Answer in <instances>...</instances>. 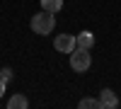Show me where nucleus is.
<instances>
[{"label":"nucleus","instance_id":"f257e3e1","mask_svg":"<svg viewBox=\"0 0 121 109\" xmlns=\"http://www.w3.org/2000/svg\"><path fill=\"white\" fill-rule=\"evenodd\" d=\"M32 32L34 34H41V36H46V34H51L53 32V27H56V17H53V12H46V10H41L39 15H34L32 17Z\"/></svg>","mask_w":121,"mask_h":109},{"label":"nucleus","instance_id":"f03ea898","mask_svg":"<svg viewBox=\"0 0 121 109\" xmlns=\"http://www.w3.org/2000/svg\"><path fill=\"white\" fill-rule=\"evenodd\" d=\"M90 65H92L90 48H80V46H75V48H73V53H70V68H73L75 73H85Z\"/></svg>","mask_w":121,"mask_h":109},{"label":"nucleus","instance_id":"7ed1b4c3","mask_svg":"<svg viewBox=\"0 0 121 109\" xmlns=\"http://www.w3.org/2000/svg\"><path fill=\"white\" fill-rule=\"evenodd\" d=\"M53 46H56L58 53H73V48L78 46V41H75L73 34H58L56 41H53Z\"/></svg>","mask_w":121,"mask_h":109},{"label":"nucleus","instance_id":"20e7f679","mask_svg":"<svg viewBox=\"0 0 121 109\" xmlns=\"http://www.w3.org/2000/svg\"><path fill=\"white\" fill-rule=\"evenodd\" d=\"M99 102H102V109H116L119 107V97H116L114 90L104 87V90L99 92Z\"/></svg>","mask_w":121,"mask_h":109},{"label":"nucleus","instance_id":"39448f33","mask_svg":"<svg viewBox=\"0 0 121 109\" xmlns=\"http://www.w3.org/2000/svg\"><path fill=\"white\" fill-rule=\"evenodd\" d=\"M75 41H78L80 48H92V46H95V34H92V32H80V34L75 36Z\"/></svg>","mask_w":121,"mask_h":109},{"label":"nucleus","instance_id":"423d86ee","mask_svg":"<svg viewBox=\"0 0 121 109\" xmlns=\"http://www.w3.org/2000/svg\"><path fill=\"white\" fill-rule=\"evenodd\" d=\"M29 107V100L24 95H12L7 100V109H27Z\"/></svg>","mask_w":121,"mask_h":109},{"label":"nucleus","instance_id":"0eeeda50","mask_svg":"<svg viewBox=\"0 0 121 109\" xmlns=\"http://www.w3.org/2000/svg\"><path fill=\"white\" fill-rule=\"evenodd\" d=\"M41 7L46 10V12H60L63 10V0H41Z\"/></svg>","mask_w":121,"mask_h":109},{"label":"nucleus","instance_id":"6e6552de","mask_svg":"<svg viewBox=\"0 0 121 109\" xmlns=\"http://www.w3.org/2000/svg\"><path fill=\"white\" fill-rule=\"evenodd\" d=\"M80 109H102V102L92 100V97H82L80 100Z\"/></svg>","mask_w":121,"mask_h":109},{"label":"nucleus","instance_id":"1a4fd4ad","mask_svg":"<svg viewBox=\"0 0 121 109\" xmlns=\"http://www.w3.org/2000/svg\"><path fill=\"white\" fill-rule=\"evenodd\" d=\"M0 78H3L5 83H10V78H12V70H10V68H3V70H0Z\"/></svg>","mask_w":121,"mask_h":109},{"label":"nucleus","instance_id":"9d476101","mask_svg":"<svg viewBox=\"0 0 121 109\" xmlns=\"http://www.w3.org/2000/svg\"><path fill=\"white\" fill-rule=\"evenodd\" d=\"M5 85H7V83L3 80V78H0V97H3V95H5Z\"/></svg>","mask_w":121,"mask_h":109}]
</instances>
